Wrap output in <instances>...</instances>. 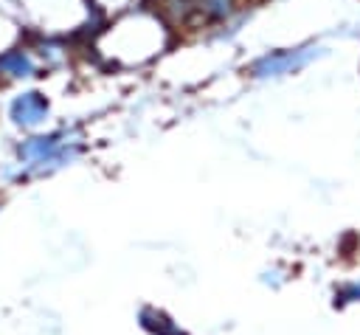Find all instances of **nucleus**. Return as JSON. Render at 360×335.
Wrapping results in <instances>:
<instances>
[{
  "label": "nucleus",
  "instance_id": "obj_1",
  "mask_svg": "<svg viewBox=\"0 0 360 335\" xmlns=\"http://www.w3.org/2000/svg\"><path fill=\"white\" fill-rule=\"evenodd\" d=\"M312 56H318V48L307 45V48H295V51H273L264 53L262 59H256L250 65V73L256 79H270V76H284V73H295L301 70Z\"/></svg>",
  "mask_w": 360,
  "mask_h": 335
},
{
  "label": "nucleus",
  "instance_id": "obj_2",
  "mask_svg": "<svg viewBox=\"0 0 360 335\" xmlns=\"http://www.w3.org/2000/svg\"><path fill=\"white\" fill-rule=\"evenodd\" d=\"M8 113H11V121H14V124L31 129V127H39V124L48 118V101H45L42 93L28 90V93H20V96L11 101Z\"/></svg>",
  "mask_w": 360,
  "mask_h": 335
},
{
  "label": "nucleus",
  "instance_id": "obj_3",
  "mask_svg": "<svg viewBox=\"0 0 360 335\" xmlns=\"http://www.w3.org/2000/svg\"><path fill=\"white\" fill-rule=\"evenodd\" d=\"M37 73V62L34 53L28 48H14L0 53V76L6 79H28Z\"/></svg>",
  "mask_w": 360,
  "mask_h": 335
},
{
  "label": "nucleus",
  "instance_id": "obj_4",
  "mask_svg": "<svg viewBox=\"0 0 360 335\" xmlns=\"http://www.w3.org/2000/svg\"><path fill=\"white\" fill-rule=\"evenodd\" d=\"M138 324L149 335H186L180 329V324L169 312H163L160 307H141L138 310Z\"/></svg>",
  "mask_w": 360,
  "mask_h": 335
},
{
  "label": "nucleus",
  "instance_id": "obj_5",
  "mask_svg": "<svg viewBox=\"0 0 360 335\" xmlns=\"http://www.w3.org/2000/svg\"><path fill=\"white\" fill-rule=\"evenodd\" d=\"M34 51H37V53L45 59V65H59V62L68 56L65 42H62V39H53V37L37 39V42H34Z\"/></svg>",
  "mask_w": 360,
  "mask_h": 335
},
{
  "label": "nucleus",
  "instance_id": "obj_6",
  "mask_svg": "<svg viewBox=\"0 0 360 335\" xmlns=\"http://www.w3.org/2000/svg\"><path fill=\"white\" fill-rule=\"evenodd\" d=\"M332 304L335 307H352V304H360V279H349V282H340L332 293Z\"/></svg>",
  "mask_w": 360,
  "mask_h": 335
},
{
  "label": "nucleus",
  "instance_id": "obj_7",
  "mask_svg": "<svg viewBox=\"0 0 360 335\" xmlns=\"http://www.w3.org/2000/svg\"><path fill=\"white\" fill-rule=\"evenodd\" d=\"M262 282L270 284V287H281V284H284V276H281V270L273 267V270H264V273H262Z\"/></svg>",
  "mask_w": 360,
  "mask_h": 335
}]
</instances>
